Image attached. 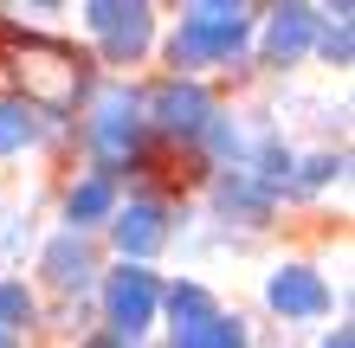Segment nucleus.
<instances>
[{"mask_svg": "<svg viewBox=\"0 0 355 348\" xmlns=\"http://www.w3.org/2000/svg\"><path fill=\"white\" fill-rule=\"evenodd\" d=\"M252 7L239 0H187L181 19L155 39L168 58V77H200V71H245L252 65Z\"/></svg>", "mask_w": 355, "mask_h": 348, "instance_id": "obj_1", "label": "nucleus"}, {"mask_svg": "<svg viewBox=\"0 0 355 348\" xmlns=\"http://www.w3.org/2000/svg\"><path fill=\"white\" fill-rule=\"evenodd\" d=\"M78 142H85V168L91 174H136L142 168V149H149V122H142V84L136 77H103L91 84L85 110H78Z\"/></svg>", "mask_w": 355, "mask_h": 348, "instance_id": "obj_2", "label": "nucleus"}, {"mask_svg": "<svg viewBox=\"0 0 355 348\" xmlns=\"http://www.w3.org/2000/svg\"><path fill=\"white\" fill-rule=\"evenodd\" d=\"M91 297L103 310V322H97L103 336L136 342V348L155 336V322H162V277L149 271V264H103Z\"/></svg>", "mask_w": 355, "mask_h": 348, "instance_id": "obj_3", "label": "nucleus"}, {"mask_svg": "<svg viewBox=\"0 0 355 348\" xmlns=\"http://www.w3.org/2000/svg\"><path fill=\"white\" fill-rule=\"evenodd\" d=\"M78 26L97 39V58L110 71L142 65L155 52V39H162V19H155L149 0H85L78 7Z\"/></svg>", "mask_w": 355, "mask_h": 348, "instance_id": "obj_4", "label": "nucleus"}, {"mask_svg": "<svg viewBox=\"0 0 355 348\" xmlns=\"http://www.w3.org/2000/svg\"><path fill=\"white\" fill-rule=\"evenodd\" d=\"M214 116H220V97L207 91V77H162V84L142 91V122H149V136L175 142V149H194Z\"/></svg>", "mask_w": 355, "mask_h": 348, "instance_id": "obj_5", "label": "nucleus"}, {"mask_svg": "<svg viewBox=\"0 0 355 348\" xmlns=\"http://www.w3.org/2000/svg\"><path fill=\"white\" fill-rule=\"evenodd\" d=\"M181 219H187V213H175L162 194H130V200L110 213L103 239H110L116 264H155V258L181 239Z\"/></svg>", "mask_w": 355, "mask_h": 348, "instance_id": "obj_6", "label": "nucleus"}, {"mask_svg": "<svg viewBox=\"0 0 355 348\" xmlns=\"http://www.w3.org/2000/svg\"><path fill=\"white\" fill-rule=\"evenodd\" d=\"M271 322H284V329H310V322H323L336 310V291H329V277L317 271L310 258H278L259 284Z\"/></svg>", "mask_w": 355, "mask_h": 348, "instance_id": "obj_7", "label": "nucleus"}, {"mask_svg": "<svg viewBox=\"0 0 355 348\" xmlns=\"http://www.w3.org/2000/svg\"><path fill=\"white\" fill-rule=\"evenodd\" d=\"M310 46H317V7H304V0H278L252 19V65L265 71H297Z\"/></svg>", "mask_w": 355, "mask_h": 348, "instance_id": "obj_8", "label": "nucleus"}, {"mask_svg": "<svg viewBox=\"0 0 355 348\" xmlns=\"http://www.w3.org/2000/svg\"><path fill=\"white\" fill-rule=\"evenodd\" d=\"M103 277V245L85 232H65L58 226L52 239H39V284L58 297V303H85Z\"/></svg>", "mask_w": 355, "mask_h": 348, "instance_id": "obj_9", "label": "nucleus"}, {"mask_svg": "<svg viewBox=\"0 0 355 348\" xmlns=\"http://www.w3.org/2000/svg\"><path fill=\"white\" fill-rule=\"evenodd\" d=\"M207 207H214V219H220L226 232H233V226L265 232V226H271V213H278L284 200L271 194V187H259L252 174H239V168H233V174H214V181H207Z\"/></svg>", "mask_w": 355, "mask_h": 348, "instance_id": "obj_10", "label": "nucleus"}, {"mask_svg": "<svg viewBox=\"0 0 355 348\" xmlns=\"http://www.w3.org/2000/svg\"><path fill=\"white\" fill-rule=\"evenodd\" d=\"M116 207H123V181L78 168V174L65 181V194H58V226H65V232L97 239L103 226H110V213H116Z\"/></svg>", "mask_w": 355, "mask_h": 348, "instance_id": "obj_11", "label": "nucleus"}, {"mask_svg": "<svg viewBox=\"0 0 355 348\" xmlns=\"http://www.w3.org/2000/svg\"><path fill=\"white\" fill-rule=\"evenodd\" d=\"M168 348H259L252 336V316L245 310H220L214 316H200V322H187V329H168Z\"/></svg>", "mask_w": 355, "mask_h": 348, "instance_id": "obj_12", "label": "nucleus"}, {"mask_svg": "<svg viewBox=\"0 0 355 348\" xmlns=\"http://www.w3.org/2000/svg\"><path fill=\"white\" fill-rule=\"evenodd\" d=\"M349 181V155L343 149H304L297 161H291V181H284V200H317V194H329V187H343Z\"/></svg>", "mask_w": 355, "mask_h": 348, "instance_id": "obj_13", "label": "nucleus"}, {"mask_svg": "<svg viewBox=\"0 0 355 348\" xmlns=\"http://www.w3.org/2000/svg\"><path fill=\"white\" fill-rule=\"evenodd\" d=\"M323 71H349L355 65V7L336 0V7H317V46H310Z\"/></svg>", "mask_w": 355, "mask_h": 348, "instance_id": "obj_14", "label": "nucleus"}, {"mask_svg": "<svg viewBox=\"0 0 355 348\" xmlns=\"http://www.w3.org/2000/svg\"><path fill=\"white\" fill-rule=\"evenodd\" d=\"M52 129H46V116H39L26 97H13V91H0V161H13V155H26L39 149Z\"/></svg>", "mask_w": 355, "mask_h": 348, "instance_id": "obj_15", "label": "nucleus"}, {"mask_svg": "<svg viewBox=\"0 0 355 348\" xmlns=\"http://www.w3.org/2000/svg\"><path fill=\"white\" fill-rule=\"evenodd\" d=\"M214 310H220V297L207 291L200 277L162 284V329H187V322H200V316H214Z\"/></svg>", "mask_w": 355, "mask_h": 348, "instance_id": "obj_16", "label": "nucleus"}, {"mask_svg": "<svg viewBox=\"0 0 355 348\" xmlns=\"http://www.w3.org/2000/svg\"><path fill=\"white\" fill-rule=\"evenodd\" d=\"M39 322H46V303H39V291L26 277H0V336H19L26 342V329H39Z\"/></svg>", "mask_w": 355, "mask_h": 348, "instance_id": "obj_17", "label": "nucleus"}, {"mask_svg": "<svg viewBox=\"0 0 355 348\" xmlns=\"http://www.w3.org/2000/svg\"><path fill=\"white\" fill-rule=\"evenodd\" d=\"M33 252V213L13 194H0V277H13V264Z\"/></svg>", "mask_w": 355, "mask_h": 348, "instance_id": "obj_18", "label": "nucleus"}, {"mask_svg": "<svg viewBox=\"0 0 355 348\" xmlns=\"http://www.w3.org/2000/svg\"><path fill=\"white\" fill-rule=\"evenodd\" d=\"M317 348H355V329H349V322H336V329H323Z\"/></svg>", "mask_w": 355, "mask_h": 348, "instance_id": "obj_19", "label": "nucleus"}, {"mask_svg": "<svg viewBox=\"0 0 355 348\" xmlns=\"http://www.w3.org/2000/svg\"><path fill=\"white\" fill-rule=\"evenodd\" d=\"M78 348H136V342H116V336H103V329H91V336H78Z\"/></svg>", "mask_w": 355, "mask_h": 348, "instance_id": "obj_20", "label": "nucleus"}, {"mask_svg": "<svg viewBox=\"0 0 355 348\" xmlns=\"http://www.w3.org/2000/svg\"><path fill=\"white\" fill-rule=\"evenodd\" d=\"M0 348H26V342H19V336H0Z\"/></svg>", "mask_w": 355, "mask_h": 348, "instance_id": "obj_21", "label": "nucleus"}]
</instances>
